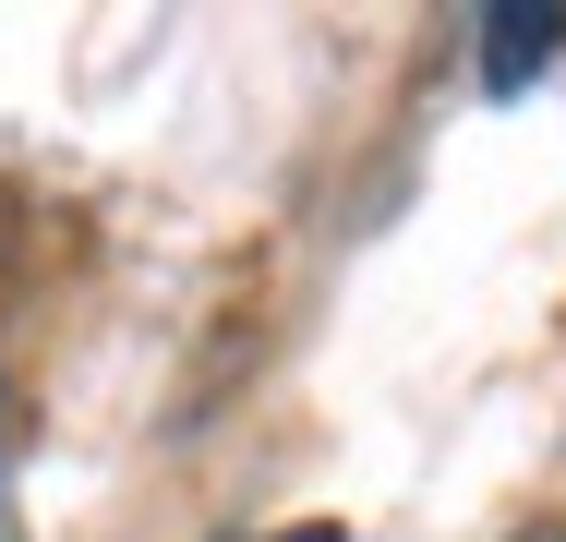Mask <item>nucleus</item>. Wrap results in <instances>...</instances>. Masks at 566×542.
<instances>
[{"label": "nucleus", "mask_w": 566, "mask_h": 542, "mask_svg": "<svg viewBox=\"0 0 566 542\" xmlns=\"http://www.w3.org/2000/svg\"><path fill=\"white\" fill-rule=\"evenodd\" d=\"M470 24H482V97H518V85L566 49L555 0H494V12H470Z\"/></svg>", "instance_id": "f257e3e1"}]
</instances>
